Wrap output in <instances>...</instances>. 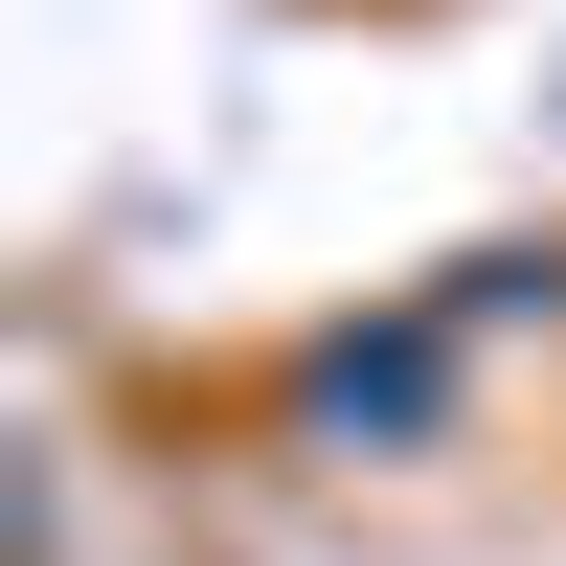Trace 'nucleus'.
<instances>
[{
  "mask_svg": "<svg viewBox=\"0 0 566 566\" xmlns=\"http://www.w3.org/2000/svg\"><path fill=\"white\" fill-rule=\"evenodd\" d=\"M408 408H431V340H386V363L340 340V363H317V431H408Z\"/></svg>",
  "mask_w": 566,
  "mask_h": 566,
  "instance_id": "f257e3e1",
  "label": "nucleus"
}]
</instances>
